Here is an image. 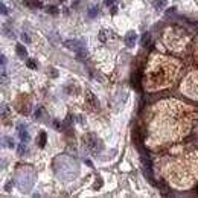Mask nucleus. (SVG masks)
Returning <instances> with one entry per match:
<instances>
[{"label": "nucleus", "mask_w": 198, "mask_h": 198, "mask_svg": "<svg viewBox=\"0 0 198 198\" xmlns=\"http://www.w3.org/2000/svg\"><path fill=\"white\" fill-rule=\"evenodd\" d=\"M64 46L67 47V49H70V50H73V52H79V50H82L84 49V44H81V41L79 40H67V41H64Z\"/></svg>", "instance_id": "obj_1"}, {"label": "nucleus", "mask_w": 198, "mask_h": 198, "mask_svg": "<svg viewBox=\"0 0 198 198\" xmlns=\"http://www.w3.org/2000/svg\"><path fill=\"white\" fill-rule=\"evenodd\" d=\"M17 133H19L20 142H23V143H28V142H29V134H28V130H26V125H25V124H19V125H17Z\"/></svg>", "instance_id": "obj_2"}, {"label": "nucleus", "mask_w": 198, "mask_h": 198, "mask_svg": "<svg viewBox=\"0 0 198 198\" xmlns=\"http://www.w3.org/2000/svg\"><path fill=\"white\" fill-rule=\"evenodd\" d=\"M87 137L90 139V142H87V145H88V148H90L91 151H94V152H96V151H99V149H101V148H102V143H101V142H99V140H97V139H96L94 136H91V134H88Z\"/></svg>", "instance_id": "obj_3"}, {"label": "nucleus", "mask_w": 198, "mask_h": 198, "mask_svg": "<svg viewBox=\"0 0 198 198\" xmlns=\"http://www.w3.org/2000/svg\"><path fill=\"white\" fill-rule=\"evenodd\" d=\"M136 40H137V35H136L134 31H130V32L125 35V44H127L128 47H133V46L136 44Z\"/></svg>", "instance_id": "obj_4"}, {"label": "nucleus", "mask_w": 198, "mask_h": 198, "mask_svg": "<svg viewBox=\"0 0 198 198\" xmlns=\"http://www.w3.org/2000/svg\"><path fill=\"white\" fill-rule=\"evenodd\" d=\"M151 3L154 5V8H155V9H162V8H165V6H166L168 0H151Z\"/></svg>", "instance_id": "obj_5"}, {"label": "nucleus", "mask_w": 198, "mask_h": 198, "mask_svg": "<svg viewBox=\"0 0 198 198\" xmlns=\"http://www.w3.org/2000/svg\"><path fill=\"white\" fill-rule=\"evenodd\" d=\"M15 50H17V53H19L22 58H28V52H26V49H25L23 44H17V46H15Z\"/></svg>", "instance_id": "obj_6"}, {"label": "nucleus", "mask_w": 198, "mask_h": 198, "mask_svg": "<svg viewBox=\"0 0 198 198\" xmlns=\"http://www.w3.org/2000/svg\"><path fill=\"white\" fill-rule=\"evenodd\" d=\"M149 37H151L149 32H145V34L142 35V46H143V47H148V46H149Z\"/></svg>", "instance_id": "obj_7"}, {"label": "nucleus", "mask_w": 198, "mask_h": 198, "mask_svg": "<svg viewBox=\"0 0 198 198\" xmlns=\"http://www.w3.org/2000/svg\"><path fill=\"white\" fill-rule=\"evenodd\" d=\"M46 139H47L46 133H40V137H38V145H40V148H44V145H46Z\"/></svg>", "instance_id": "obj_8"}, {"label": "nucleus", "mask_w": 198, "mask_h": 198, "mask_svg": "<svg viewBox=\"0 0 198 198\" xmlns=\"http://www.w3.org/2000/svg\"><path fill=\"white\" fill-rule=\"evenodd\" d=\"M9 146V148H14L15 146V143H14V140L11 139V137H3V146Z\"/></svg>", "instance_id": "obj_9"}, {"label": "nucleus", "mask_w": 198, "mask_h": 198, "mask_svg": "<svg viewBox=\"0 0 198 198\" xmlns=\"http://www.w3.org/2000/svg\"><path fill=\"white\" fill-rule=\"evenodd\" d=\"M17 151H19V154H20V155H26V152H28V149H26V143H22V145H19Z\"/></svg>", "instance_id": "obj_10"}, {"label": "nucleus", "mask_w": 198, "mask_h": 198, "mask_svg": "<svg viewBox=\"0 0 198 198\" xmlns=\"http://www.w3.org/2000/svg\"><path fill=\"white\" fill-rule=\"evenodd\" d=\"M97 12H99L97 6H93V8L88 11V15H90V17H96V15H97Z\"/></svg>", "instance_id": "obj_11"}, {"label": "nucleus", "mask_w": 198, "mask_h": 198, "mask_svg": "<svg viewBox=\"0 0 198 198\" xmlns=\"http://www.w3.org/2000/svg\"><path fill=\"white\" fill-rule=\"evenodd\" d=\"M0 8H2L0 11H2V14H3V15H8V14H9V9L6 8V5H3V3H2V5H0Z\"/></svg>", "instance_id": "obj_12"}, {"label": "nucleus", "mask_w": 198, "mask_h": 198, "mask_svg": "<svg viewBox=\"0 0 198 198\" xmlns=\"http://www.w3.org/2000/svg\"><path fill=\"white\" fill-rule=\"evenodd\" d=\"M46 11H47V12H50V14H56V12H58V9H55L53 6H47V8H46Z\"/></svg>", "instance_id": "obj_13"}, {"label": "nucleus", "mask_w": 198, "mask_h": 198, "mask_svg": "<svg viewBox=\"0 0 198 198\" xmlns=\"http://www.w3.org/2000/svg\"><path fill=\"white\" fill-rule=\"evenodd\" d=\"M6 114H9V110H6V105H2V116L6 118Z\"/></svg>", "instance_id": "obj_14"}, {"label": "nucleus", "mask_w": 198, "mask_h": 198, "mask_svg": "<svg viewBox=\"0 0 198 198\" xmlns=\"http://www.w3.org/2000/svg\"><path fill=\"white\" fill-rule=\"evenodd\" d=\"M0 60H2V69H5L6 67V58H5V55H2V58H0Z\"/></svg>", "instance_id": "obj_15"}, {"label": "nucleus", "mask_w": 198, "mask_h": 198, "mask_svg": "<svg viewBox=\"0 0 198 198\" xmlns=\"http://www.w3.org/2000/svg\"><path fill=\"white\" fill-rule=\"evenodd\" d=\"M99 40H101L102 43H104V41L107 40V37H105V34H104V32H101V34H99Z\"/></svg>", "instance_id": "obj_16"}, {"label": "nucleus", "mask_w": 198, "mask_h": 198, "mask_svg": "<svg viewBox=\"0 0 198 198\" xmlns=\"http://www.w3.org/2000/svg\"><path fill=\"white\" fill-rule=\"evenodd\" d=\"M22 37H23V40H25V41H26V43H31V38H29V37H28V35H26V34H25V32H23V34H22Z\"/></svg>", "instance_id": "obj_17"}, {"label": "nucleus", "mask_w": 198, "mask_h": 198, "mask_svg": "<svg viewBox=\"0 0 198 198\" xmlns=\"http://www.w3.org/2000/svg\"><path fill=\"white\" fill-rule=\"evenodd\" d=\"M26 64H28V67H32V69H35V63H34V61L28 60V63H26Z\"/></svg>", "instance_id": "obj_18"}, {"label": "nucleus", "mask_w": 198, "mask_h": 198, "mask_svg": "<svg viewBox=\"0 0 198 198\" xmlns=\"http://www.w3.org/2000/svg\"><path fill=\"white\" fill-rule=\"evenodd\" d=\"M113 2H114V0H104V3H105L107 6H111V5H113Z\"/></svg>", "instance_id": "obj_19"}, {"label": "nucleus", "mask_w": 198, "mask_h": 198, "mask_svg": "<svg viewBox=\"0 0 198 198\" xmlns=\"http://www.w3.org/2000/svg\"><path fill=\"white\" fill-rule=\"evenodd\" d=\"M40 116H41V110H37V111H35V118L40 119Z\"/></svg>", "instance_id": "obj_20"}]
</instances>
